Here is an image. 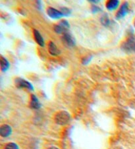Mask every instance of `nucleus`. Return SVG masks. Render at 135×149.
Masks as SVG:
<instances>
[{
	"label": "nucleus",
	"mask_w": 135,
	"mask_h": 149,
	"mask_svg": "<svg viewBox=\"0 0 135 149\" xmlns=\"http://www.w3.org/2000/svg\"><path fill=\"white\" fill-rule=\"evenodd\" d=\"M71 116L67 111H60L58 112L55 116V122L57 124L60 125H64L68 124Z\"/></svg>",
	"instance_id": "obj_1"
},
{
	"label": "nucleus",
	"mask_w": 135,
	"mask_h": 149,
	"mask_svg": "<svg viewBox=\"0 0 135 149\" xmlns=\"http://www.w3.org/2000/svg\"><path fill=\"white\" fill-rule=\"evenodd\" d=\"M121 49L127 53H135V36L131 35L121 45Z\"/></svg>",
	"instance_id": "obj_2"
},
{
	"label": "nucleus",
	"mask_w": 135,
	"mask_h": 149,
	"mask_svg": "<svg viewBox=\"0 0 135 149\" xmlns=\"http://www.w3.org/2000/svg\"><path fill=\"white\" fill-rule=\"evenodd\" d=\"M70 25L69 22L66 20H62L56 26H54V31L57 34H64L65 33L68 32L67 30L69 29Z\"/></svg>",
	"instance_id": "obj_3"
},
{
	"label": "nucleus",
	"mask_w": 135,
	"mask_h": 149,
	"mask_svg": "<svg viewBox=\"0 0 135 149\" xmlns=\"http://www.w3.org/2000/svg\"><path fill=\"white\" fill-rule=\"evenodd\" d=\"M15 85L17 88H25L29 91H34L32 84L25 79L17 78L15 79Z\"/></svg>",
	"instance_id": "obj_4"
},
{
	"label": "nucleus",
	"mask_w": 135,
	"mask_h": 149,
	"mask_svg": "<svg viewBox=\"0 0 135 149\" xmlns=\"http://www.w3.org/2000/svg\"><path fill=\"white\" fill-rule=\"evenodd\" d=\"M62 42L68 47H72L76 45V41L71 34L69 32L65 33L61 38Z\"/></svg>",
	"instance_id": "obj_5"
},
{
	"label": "nucleus",
	"mask_w": 135,
	"mask_h": 149,
	"mask_svg": "<svg viewBox=\"0 0 135 149\" xmlns=\"http://www.w3.org/2000/svg\"><path fill=\"white\" fill-rule=\"evenodd\" d=\"M129 3L128 2H124L121 5V6L119 9L118 10L117 13H116L115 18L116 19L119 20L124 18L129 13Z\"/></svg>",
	"instance_id": "obj_6"
},
{
	"label": "nucleus",
	"mask_w": 135,
	"mask_h": 149,
	"mask_svg": "<svg viewBox=\"0 0 135 149\" xmlns=\"http://www.w3.org/2000/svg\"><path fill=\"white\" fill-rule=\"evenodd\" d=\"M47 14L52 19H59L64 17L63 13L53 7H48L47 9Z\"/></svg>",
	"instance_id": "obj_7"
},
{
	"label": "nucleus",
	"mask_w": 135,
	"mask_h": 149,
	"mask_svg": "<svg viewBox=\"0 0 135 149\" xmlns=\"http://www.w3.org/2000/svg\"><path fill=\"white\" fill-rule=\"evenodd\" d=\"M12 133V128L7 124L2 125L0 127V135L3 137H8Z\"/></svg>",
	"instance_id": "obj_8"
},
{
	"label": "nucleus",
	"mask_w": 135,
	"mask_h": 149,
	"mask_svg": "<svg viewBox=\"0 0 135 149\" xmlns=\"http://www.w3.org/2000/svg\"><path fill=\"white\" fill-rule=\"evenodd\" d=\"M119 1L118 0H110V1H108L105 4L106 9H107L108 11H114L118 8L119 6Z\"/></svg>",
	"instance_id": "obj_9"
},
{
	"label": "nucleus",
	"mask_w": 135,
	"mask_h": 149,
	"mask_svg": "<svg viewBox=\"0 0 135 149\" xmlns=\"http://www.w3.org/2000/svg\"><path fill=\"white\" fill-rule=\"evenodd\" d=\"M48 51L51 55L58 56L60 54L61 51L57 47L56 45L53 42H50L48 43Z\"/></svg>",
	"instance_id": "obj_10"
},
{
	"label": "nucleus",
	"mask_w": 135,
	"mask_h": 149,
	"mask_svg": "<svg viewBox=\"0 0 135 149\" xmlns=\"http://www.w3.org/2000/svg\"><path fill=\"white\" fill-rule=\"evenodd\" d=\"M34 40L40 46V47H44L45 45V42H44V40L43 37L41 36V35L39 31L37 30L34 29Z\"/></svg>",
	"instance_id": "obj_11"
},
{
	"label": "nucleus",
	"mask_w": 135,
	"mask_h": 149,
	"mask_svg": "<svg viewBox=\"0 0 135 149\" xmlns=\"http://www.w3.org/2000/svg\"><path fill=\"white\" fill-rule=\"evenodd\" d=\"M0 64H1V70L5 72L9 70L10 67V63L8 61V60L6 58L4 57L3 56H1L0 58Z\"/></svg>",
	"instance_id": "obj_12"
},
{
	"label": "nucleus",
	"mask_w": 135,
	"mask_h": 149,
	"mask_svg": "<svg viewBox=\"0 0 135 149\" xmlns=\"http://www.w3.org/2000/svg\"><path fill=\"white\" fill-rule=\"evenodd\" d=\"M30 107L33 109H39L41 107V104L37 97L34 95H31V101H30Z\"/></svg>",
	"instance_id": "obj_13"
},
{
	"label": "nucleus",
	"mask_w": 135,
	"mask_h": 149,
	"mask_svg": "<svg viewBox=\"0 0 135 149\" xmlns=\"http://www.w3.org/2000/svg\"><path fill=\"white\" fill-rule=\"evenodd\" d=\"M100 20H101V22H102V24L105 27H108L110 25L111 21L108 15H103L102 17V18H101Z\"/></svg>",
	"instance_id": "obj_14"
},
{
	"label": "nucleus",
	"mask_w": 135,
	"mask_h": 149,
	"mask_svg": "<svg viewBox=\"0 0 135 149\" xmlns=\"http://www.w3.org/2000/svg\"><path fill=\"white\" fill-rule=\"evenodd\" d=\"M5 149H19V148L17 144L14 143H9L7 144Z\"/></svg>",
	"instance_id": "obj_15"
},
{
	"label": "nucleus",
	"mask_w": 135,
	"mask_h": 149,
	"mask_svg": "<svg viewBox=\"0 0 135 149\" xmlns=\"http://www.w3.org/2000/svg\"><path fill=\"white\" fill-rule=\"evenodd\" d=\"M61 11L63 13L64 17H68L69 15H70L71 13V10L68 8H66V7H63V8H61Z\"/></svg>",
	"instance_id": "obj_16"
},
{
	"label": "nucleus",
	"mask_w": 135,
	"mask_h": 149,
	"mask_svg": "<svg viewBox=\"0 0 135 149\" xmlns=\"http://www.w3.org/2000/svg\"><path fill=\"white\" fill-rule=\"evenodd\" d=\"M92 58V56H88L86 57H85L82 59V65H87L88 64H89L90 63Z\"/></svg>",
	"instance_id": "obj_17"
},
{
	"label": "nucleus",
	"mask_w": 135,
	"mask_h": 149,
	"mask_svg": "<svg viewBox=\"0 0 135 149\" xmlns=\"http://www.w3.org/2000/svg\"><path fill=\"white\" fill-rule=\"evenodd\" d=\"M101 11H102V9H101V8L99 7L92 6V12L93 13H96L100 12Z\"/></svg>",
	"instance_id": "obj_18"
},
{
	"label": "nucleus",
	"mask_w": 135,
	"mask_h": 149,
	"mask_svg": "<svg viewBox=\"0 0 135 149\" xmlns=\"http://www.w3.org/2000/svg\"><path fill=\"white\" fill-rule=\"evenodd\" d=\"M36 6H37V8L38 9H41V3L40 1H36Z\"/></svg>",
	"instance_id": "obj_19"
},
{
	"label": "nucleus",
	"mask_w": 135,
	"mask_h": 149,
	"mask_svg": "<svg viewBox=\"0 0 135 149\" xmlns=\"http://www.w3.org/2000/svg\"><path fill=\"white\" fill-rule=\"evenodd\" d=\"M89 2H91V3H99L100 2V1H91V0H90V1H89Z\"/></svg>",
	"instance_id": "obj_20"
},
{
	"label": "nucleus",
	"mask_w": 135,
	"mask_h": 149,
	"mask_svg": "<svg viewBox=\"0 0 135 149\" xmlns=\"http://www.w3.org/2000/svg\"><path fill=\"white\" fill-rule=\"evenodd\" d=\"M48 149H59L58 147H56V146H51V147H50Z\"/></svg>",
	"instance_id": "obj_21"
},
{
	"label": "nucleus",
	"mask_w": 135,
	"mask_h": 149,
	"mask_svg": "<svg viewBox=\"0 0 135 149\" xmlns=\"http://www.w3.org/2000/svg\"><path fill=\"white\" fill-rule=\"evenodd\" d=\"M134 27H135V20H134Z\"/></svg>",
	"instance_id": "obj_22"
}]
</instances>
